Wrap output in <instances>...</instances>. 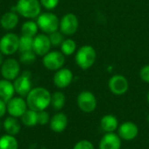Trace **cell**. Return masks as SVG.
<instances>
[{
	"mask_svg": "<svg viewBox=\"0 0 149 149\" xmlns=\"http://www.w3.org/2000/svg\"><path fill=\"white\" fill-rule=\"evenodd\" d=\"M51 98L52 94L46 88L34 87L26 96L27 107L36 112L44 111L51 105Z\"/></svg>",
	"mask_w": 149,
	"mask_h": 149,
	"instance_id": "obj_1",
	"label": "cell"
},
{
	"mask_svg": "<svg viewBox=\"0 0 149 149\" xmlns=\"http://www.w3.org/2000/svg\"><path fill=\"white\" fill-rule=\"evenodd\" d=\"M41 7L39 0H17L10 10L17 12L24 18L34 19L41 14Z\"/></svg>",
	"mask_w": 149,
	"mask_h": 149,
	"instance_id": "obj_2",
	"label": "cell"
},
{
	"mask_svg": "<svg viewBox=\"0 0 149 149\" xmlns=\"http://www.w3.org/2000/svg\"><path fill=\"white\" fill-rule=\"evenodd\" d=\"M37 24L38 29L45 34H51L59 28V19L52 12H44L41 13L37 17Z\"/></svg>",
	"mask_w": 149,
	"mask_h": 149,
	"instance_id": "obj_3",
	"label": "cell"
},
{
	"mask_svg": "<svg viewBox=\"0 0 149 149\" xmlns=\"http://www.w3.org/2000/svg\"><path fill=\"white\" fill-rule=\"evenodd\" d=\"M96 60V52L91 45H84L79 49L75 56V61L79 67L87 70Z\"/></svg>",
	"mask_w": 149,
	"mask_h": 149,
	"instance_id": "obj_4",
	"label": "cell"
},
{
	"mask_svg": "<svg viewBox=\"0 0 149 149\" xmlns=\"http://www.w3.org/2000/svg\"><path fill=\"white\" fill-rule=\"evenodd\" d=\"M19 37L13 32H8L0 38V52L6 56H11L18 51Z\"/></svg>",
	"mask_w": 149,
	"mask_h": 149,
	"instance_id": "obj_5",
	"label": "cell"
},
{
	"mask_svg": "<svg viewBox=\"0 0 149 149\" xmlns=\"http://www.w3.org/2000/svg\"><path fill=\"white\" fill-rule=\"evenodd\" d=\"M20 62L13 58H8L3 60L0 66V72L3 79L7 80H15L20 75Z\"/></svg>",
	"mask_w": 149,
	"mask_h": 149,
	"instance_id": "obj_6",
	"label": "cell"
},
{
	"mask_svg": "<svg viewBox=\"0 0 149 149\" xmlns=\"http://www.w3.org/2000/svg\"><path fill=\"white\" fill-rule=\"evenodd\" d=\"M13 85L16 93L20 97H26L32 89L31 73L29 71H24L13 80Z\"/></svg>",
	"mask_w": 149,
	"mask_h": 149,
	"instance_id": "obj_7",
	"label": "cell"
},
{
	"mask_svg": "<svg viewBox=\"0 0 149 149\" xmlns=\"http://www.w3.org/2000/svg\"><path fill=\"white\" fill-rule=\"evenodd\" d=\"M65 55L58 51L49 52L43 57L42 62L44 66L50 71H58L61 69L65 64Z\"/></svg>",
	"mask_w": 149,
	"mask_h": 149,
	"instance_id": "obj_8",
	"label": "cell"
},
{
	"mask_svg": "<svg viewBox=\"0 0 149 149\" xmlns=\"http://www.w3.org/2000/svg\"><path fill=\"white\" fill-rule=\"evenodd\" d=\"M77 104L82 112L90 113L96 109L97 100L93 93L89 91H83L77 97Z\"/></svg>",
	"mask_w": 149,
	"mask_h": 149,
	"instance_id": "obj_9",
	"label": "cell"
},
{
	"mask_svg": "<svg viewBox=\"0 0 149 149\" xmlns=\"http://www.w3.org/2000/svg\"><path fill=\"white\" fill-rule=\"evenodd\" d=\"M79 20L75 14L66 13L59 20V30L65 36H72L78 31Z\"/></svg>",
	"mask_w": 149,
	"mask_h": 149,
	"instance_id": "obj_10",
	"label": "cell"
},
{
	"mask_svg": "<svg viewBox=\"0 0 149 149\" xmlns=\"http://www.w3.org/2000/svg\"><path fill=\"white\" fill-rule=\"evenodd\" d=\"M52 47V44L49 38V36L45 33H38L33 38L32 51L37 56L44 57L47 54Z\"/></svg>",
	"mask_w": 149,
	"mask_h": 149,
	"instance_id": "obj_11",
	"label": "cell"
},
{
	"mask_svg": "<svg viewBox=\"0 0 149 149\" xmlns=\"http://www.w3.org/2000/svg\"><path fill=\"white\" fill-rule=\"evenodd\" d=\"M7 113L10 116L15 118H20L25 111L28 109L26 100H24L23 97H13L6 103Z\"/></svg>",
	"mask_w": 149,
	"mask_h": 149,
	"instance_id": "obj_12",
	"label": "cell"
},
{
	"mask_svg": "<svg viewBox=\"0 0 149 149\" xmlns=\"http://www.w3.org/2000/svg\"><path fill=\"white\" fill-rule=\"evenodd\" d=\"M108 87L110 91L115 95L125 94L129 88L128 80L122 75H114L108 81Z\"/></svg>",
	"mask_w": 149,
	"mask_h": 149,
	"instance_id": "obj_13",
	"label": "cell"
},
{
	"mask_svg": "<svg viewBox=\"0 0 149 149\" xmlns=\"http://www.w3.org/2000/svg\"><path fill=\"white\" fill-rule=\"evenodd\" d=\"M73 79V74L68 68H61L56 71L53 76V84L59 89H64L69 86Z\"/></svg>",
	"mask_w": 149,
	"mask_h": 149,
	"instance_id": "obj_14",
	"label": "cell"
},
{
	"mask_svg": "<svg viewBox=\"0 0 149 149\" xmlns=\"http://www.w3.org/2000/svg\"><path fill=\"white\" fill-rule=\"evenodd\" d=\"M138 134L139 128L132 121H125L118 127V135L124 141H133L138 136Z\"/></svg>",
	"mask_w": 149,
	"mask_h": 149,
	"instance_id": "obj_15",
	"label": "cell"
},
{
	"mask_svg": "<svg viewBox=\"0 0 149 149\" xmlns=\"http://www.w3.org/2000/svg\"><path fill=\"white\" fill-rule=\"evenodd\" d=\"M100 149H120L121 139L115 133H106L101 138L100 144Z\"/></svg>",
	"mask_w": 149,
	"mask_h": 149,
	"instance_id": "obj_16",
	"label": "cell"
},
{
	"mask_svg": "<svg viewBox=\"0 0 149 149\" xmlns=\"http://www.w3.org/2000/svg\"><path fill=\"white\" fill-rule=\"evenodd\" d=\"M19 22V15L12 10L4 12L0 18V25L5 31H12L15 29Z\"/></svg>",
	"mask_w": 149,
	"mask_h": 149,
	"instance_id": "obj_17",
	"label": "cell"
},
{
	"mask_svg": "<svg viewBox=\"0 0 149 149\" xmlns=\"http://www.w3.org/2000/svg\"><path fill=\"white\" fill-rule=\"evenodd\" d=\"M49 124L52 131L55 133H62L67 127L68 118L64 113H58L51 118Z\"/></svg>",
	"mask_w": 149,
	"mask_h": 149,
	"instance_id": "obj_18",
	"label": "cell"
},
{
	"mask_svg": "<svg viewBox=\"0 0 149 149\" xmlns=\"http://www.w3.org/2000/svg\"><path fill=\"white\" fill-rule=\"evenodd\" d=\"M16 93L14 85L10 80L5 79H0V99L4 102H8L10 99L14 97Z\"/></svg>",
	"mask_w": 149,
	"mask_h": 149,
	"instance_id": "obj_19",
	"label": "cell"
},
{
	"mask_svg": "<svg viewBox=\"0 0 149 149\" xmlns=\"http://www.w3.org/2000/svg\"><path fill=\"white\" fill-rule=\"evenodd\" d=\"M100 127L105 133H114L119 127V122L114 115L106 114L100 120Z\"/></svg>",
	"mask_w": 149,
	"mask_h": 149,
	"instance_id": "obj_20",
	"label": "cell"
},
{
	"mask_svg": "<svg viewBox=\"0 0 149 149\" xmlns=\"http://www.w3.org/2000/svg\"><path fill=\"white\" fill-rule=\"evenodd\" d=\"M3 127L7 134L13 135V136L18 134L21 130V126L17 118L12 116H9L3 120Z\"/></svg>",
	"mask_w": 149,
	"mask_h": 149,
	"instance_id": "obj_21",
	"label": "cell"
},
{
	"mask_svg": "<svg viewBox=\"0 0 149 149\" xmlns=\"http://www.w3.org/2000/svg\"><path fill=\"white\" fill-rule=\"evenodd\" d=\"M38 26L37 22L33 21L32 19H29L23 23L21 26V34L23 36H27L31 38H34L38 31Z\"/></svg>",
	"mask_w": 149,
	"mask_h": 149,
	"instance_id": "obj_22",
	"label": "cell"
},
{
	"mask_svg": "<svg viewBox=\"0 0 149 149\" xmlns=\"http://www.w3.org/2000/svg\"><path fill=\"white\" fill-rule=\"evenodd\" d=\"M21 122L26 127H34L38 125V112L31 109H27L25 113L20 117Z\"/></svg>",
	"mask_w": 149,
	"mask_h": 149,
	"instance_id": "obj_23",
	"label": "cell"
},
{
	"mask_svg": "<svg viewBox=\"0 0 149 149\" xmlns=\"http://www.w3.org/2000/svg\"><path fill=\"white\" fill-rule=\"evenodd\" d=\"M65 105V95L62 92H55L52 94L51 106L56 111L61 110Z\"/></svg>",
	"mask_w": 149,
	"mask_h": 149,
	"instance_id": "obj_24",
	"label": "cell"
},
{
	"mask_svg": "<svg viewBox=\"0 0 149 149\" xmlns=\"http://www.w3.org/2000/svg\"><path fill=\"white\" fill-rule=\"evenodd\" d=\"M0 149H18V142L15 136L4 134L0 137Z\"/></svg>",
	"mask_w": 149,
	"mask_h": 149,
	"instance_id": "obj_25",
	"label": "cell"
},
{
	"mask_svg": "<svg viewBox=\"0 0 149 149\" xmlns=\"http://www.w3.org/2000/svg\"><path fill=\"white\" fill-rule=\"evenodd\" d=\"M60 48H61V52L65 56H70L75 52L77 45L73 39L66 38V39H64V41L62 42Z\"/></svg>",
	"mask_w": 149,
	"mask_h": 149,
	"instance_id": "obj_26",
	"label": "cell"
},
{
	"mask_svg": "<svg viewBox=\"0 0 149 149\" xmlns=\"http://www.w3.org/2000/svg\"><path fill=\"white\" fill-rule=\"evenodd\" d=\"M32 45H33V38L27 37V36H21L19 37V47L18 52H24L32 50Z\"/></svg>",
	"mask_w": 149,
	"mask_h": 149,
	"instance_id": "obj_27",
	"label": "cell"
},
{
	"mask_svg": "<svg viewBox=\"0 0 149 149\" xmlns=\"http://www.w3.org/2000/svg\"><path fill=\"white\" fill-rule=\"evenodd\" d=\"M36 58H37V55L31 50V51L21 52L18 61L24 65H32L36 61Z\"/></svg>",
	"mask_w": 149,
	"mask_h": 149,
	"instance_id": "obj_28",
	"label": "cell"
},
{
	"mask_svg": "<svg viewBox=\"0 0 149 149\" xmlns=\"http://www.w3.org/2000/svg\"><path fill=\"white\" fill-rule=\"evenodd\" d=\"M48 36H49L51 44L53 46H59V45H61L62 42L64 41V34L60 31H56L49 34Z\"/></svg>",
	"mask_w": 149,
	"mask_h": 149,
	"instance_id": "obj_29",
	"label": "cell"
},
{
	"mask_svg": "<svg viewBox=\"0 0 149 149\" xmlns=\"http://www.w3.org/2000/svg\"><path fill=\"white\" fill-rule=\"evenodd\" d=\"M50 115L45 110L38 112V125L45 126L50 122Z\"/></svg>",
	"mask_w": 149,
	"mask_h": 149,
	"instance_id": "obj_30",
	"label": "cell"
},
{
	"mask_svg": "<svg viewBox=\"0 0 149 149\" xmlns=\"http://www.w3.org/2000/svg\"><path fill=\"white\" fill-rule=\"evenodd\" d=\"M39 2L42 7H44L48 10H52L58 6L59 0H39Z\"/></svg>",
	"mask_w": 149,
	"mask_h": 149,
	"instance_id": "obj_31",
	"label": "cell"
},
{
	"mask_svg": "<svg viewBox=\"0 0 149 149\" xmlns=\"http://www.w3.org/2000/svg\"><path fill=\"white\" fill-rule=\"evenodd\" d=\"M72 149H94L93 144L87 141V140H82L78 141Z\"/></svg>",
	"mask_w": 149,
	"mask_h": 149,
	"instance_id": "obj_32",
	"label": "cell"
},
{
	"mask_svg": "<svg viewBox=\"0 0 149 149\" xmlns=\"http://www.w3.org/2000/svg\"><path fill=\"white\" fill-rule=\"evenodd\" d=\"M140 77L144 82L149 83V65H147L141 68L140 72Z\"/></svg>",
	"mask_w": 149,
	"mask_h": 149,
	"instance_id": "obj_33",
	"label": "cell"
},
{
	"mask_svg": "<svg viewBox=\"0 0 149 149\" xmlns=\"http://www.w3.org/2000/svg\"><path fill=\"white\" fill-rule=\"evenodd\" d=\"M7 112V107H6V102H4L3 100L0 99V118L3 117Z\"/></svg>",
	"mask_w": 149,
	"mask_h": 149,
	"instance_id": "obj_34",
	"label": "cell"
},
{
	"mask_svg": "<svg viewBox=\"0 0 149 149\" xmlns=\"http://www.w3.org/2000/svg\"><path fill=\"white\" fill-rule=\"evenodd\" d=\"M3 56H4V55L0 52V66L2 65V64H3V60H4V59H3Z\"/></svg>",
	"mask_w": 149,
	"mask_h": 149,
	"instance_id": "obj_35",
	"label": "cell"
},
{
	"mask_svg": "<svg viewBox=\"0 0 149 149\" xmlns=\"http://www.w3.org/2000/svg\"><path fill=\"white\" fill-rule=\"evenodd\" d=\"M147 98H148V104H149V92H148V97H147Z\"/></svg>",
	"mask_w": 149,
	"mask_h": 149,
	"instance_id": "obj_36",
	"label": "cell"
},
{
	"mask_svg": "<svg viewBox=\"0 0 149 149\" xmlns=\"http://www.w3.org/2000/svg\"><path fill=\"white\" fill-rule=\"evenodd\" d=\"M148 123H149V114H148Z\"/></svg>",
	"mask_w": 149,
	"mask_h": 149,
	"instance_id": "obj_37",
	"label": "cell"
},
{
	"mask_svg": "<svg viewBox=\"0 0 149 149\" xmlns=\"http://www.w3.org/2000/svg\"><path fill=\"white\" fill-rule=\"evenodd\" d=\"M1 127H2V124H1V121H0V128H1Z\"/></svg>",
	"mask_w": 149,
	"mask_h": 149,
	"instance_id": "obj_38",
	"label": "cell"
}]
</instances>
